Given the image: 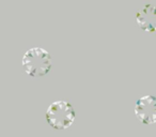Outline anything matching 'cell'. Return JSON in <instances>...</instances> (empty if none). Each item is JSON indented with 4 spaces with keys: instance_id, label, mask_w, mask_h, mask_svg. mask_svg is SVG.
Instances as JSON below:
<instances>
[{
    "instance_id": "obj_1",
    "label": "cell",
    "mask_w": 156,
    "mask_h": 137,
    "mask_svg": "<svg viewBox=\"0 0 156 137\" xmlns=\"http://www.w3.org/2000/svg\"><path fill=\"white\" fill-rule=\"evenodd\" d=\"M23 67L25 72L32 77H41L48 74L52 61L49 52L42 47H32L23 56Z\"/></svg>"
},
{
    "instance_id": "obj_3",
    "label": "cell",
    "mask_w": 156,
    "mask_h": 137,
    "mask_svg": "<svg viewBox=\"0 0 156 137\" xmlns=\"http://www.w3.org/2000/svg\"><path fill=\"white\" fill-rule=\"evenodd\" d=\"M135 115L143 124H153L156 119V101L153 96H143L135 104Z\"/></svg>"
},
{
    "instance_id": "obj_2",
    "label": "cell",
    "mask_w": 156,
    "mask_h": 137,
    "mask_svg": "<svg viewBox=\"0 0 156 137\" xmlns=\"http://www.w3.org/2000/svg\"><path fill=\"white\" fill-rule=\"evenodd\" d=\"M76 114L73 105L65 100H58L48 106L45 114L47 123L56 130H65L73 124Z\"/></svg>"
},
{
    "instance_id": "obj_4",
    "label": "cell",
    "mask_w": 156,
    "mask_h": 137,
    "mask_svg": "<svg viewBox=\"0 0 156 137\" xmlns=\"http://www.w3.org/2000/svg\"><path fill=\"white\" fill-rule=\"evenodd\" d=\"M137 24L142 30L147 32L153 33L155 30L156 24V15H155V5H145L137 12L136 14Z\"/></svg>"
}]
</instances>
